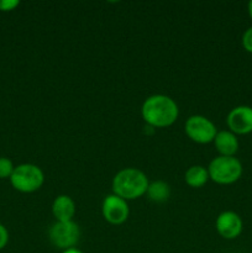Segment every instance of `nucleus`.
<instances>
[{
  "label": "nucleus",
  "mask_w": 252,
  "mask_h": 253,
  "mask_svg": "<svg viewBox=\"0 0 252 253\" xmlns=\"http://www.w3.org/2000/svg\"><path fill=\"white\" fill-rule=\"evenodd\" d=\"M141 114L148 126L163 128L175 123L179 115V109L172 98L163 94H156L146 99Z\"/></svg>",
  "instance_id": "obj_1"
},
{
  "label": "nucleus",
  "mask_w": 252,
  "mask_h": 253,
  "mask_svg": "<svg viewBox=\"0 0 252 253\" xmlns=\"http://www.w3.org/2000/svg\"><path fill=\"white\" fill-rule=\"evenodd\" d=\"M147 175L136 168H125L116 173L113 179V192L124 200H133L146 194L148 188Z\"/></svg>",
  "instance_id": "obj_2"
},
{
  "label": "nucleus",
  "mask_w": 252,
  "mask_h": 253,
  "mask_svg": "<svg viewBox=\"0 0 252 253\" xmlns=\"http://www.w3.org/2000/svg\"><path fill=\"white\" fill-rule=\"evenodd\" d=\"M209 178L221 185L237 182L242 174V165L237 158L219 156L210 162L208 167Z\"/></svg>",
  "instance_id": "obj_3"
},
{
  "label": "nucleus",
  "mask_w": 252,
  "mask_h": 253,
  "mask_svg": "<svg viewBox=\"0 0 252 253\" xmlns=\"http://www.w3.org/2000/svg\"><path fill=\"white\" fill-rule=\"evenodd\" d=\"M11 185L21 193H34L42 187L44 175L41 168L31 163H25L15 167L11 177Z\"/></svg>",
  "instance_id": "obj_4"
},
{
  "label": "nucleus",
  "mask_w": 252,
  "mask_h": 253,
  "mask_svg": "<svg viewBox=\"0 0 252 253\" xmlns=\"http://www.w3.org/2000/svg\"><path fill=\"white\" fill-rule=\"evenodd\" d=\"M79 237H81V231L78 225L74 221H57L49 229V240L52 245L63 251L74 249V246L78 244Z\"/></svg>",
  "instance_id": "obj_5"
},
{
  "label": "nucleus",
  "mask_w": 252,
  "mask_h": 253,
  "mask_svg": "<svg viewBox=\"0 0 252 253\" xmlns=\"http://www.w3.org/2000/svg\"><path fill=\"white\" fill-rule=\"evenodd\" d=\"M184 130L190 140L200 145L212 142L217 133L216 126L209 119L202 115L190 116L185 123Z\"/></svg>",
  "instance_id": "obj_6"
},
{
  "label": "nucleus",
  "mask_w": 252,
  "mask_h": 253,
  "mask_svg": "<svg viewBox=\"0 0 252 253\" xmlns=\"http://www.w3.org/2000/svg\"><path fill=\"white\" fill-rule=\"evenodd\" d=\"M101 210H103L104 219L111 225L124 224L130 214L127 202L115 194L108 195L104 199Z\"/></svg>",
  "instance_id": "obj_7"
},
{
  "label": "nucleus",
  "mask_w": 252,
  "mask_h": 253,
  "mask_svg": "<svg viewBox=\"0 0 252 253\" xmlns=\"http://www.w3.org/2000/svg\"><path fill=\"white\" fill-rule=\"evenodd\" d=\"M230 131L235 135H247L252 132V108L240 105L232 109L226 119Z\"/></svg>",
  "instance_id": "obj_8"
},
{
  "label": "nucleus",
  "mask_w": 252,
  "mask_h": 253,
  "mask_svg": "<svg viewBox=\"0 0 252 253\" xmlns=\"http://www.w3.org/2000/svg\"><path fill=\"white\" fill-rule=\"evenodd\" d=\"M215 226L220 236L226 240H234L242 232V220L236 212L224 211L217 216Z\"/></svg>",
  "instance_id": "obj_9"
},
{
  "label": "nucleus",
  "mask_w": 252,
  "mask_h": 253,
  "mask_svg": "<svg viewBox=\"0 0 252 253\" xmlns=\"http://www.w3.org/2000/svg\"><path fill=\"white\" fill-rule=\"evenodd\" d=\"M52 214L57 221H73L76 215V204L68 195H58L52 204Z\"/></svg>",
  "instance_id": "obj_10"
},
{
  "label": "nucleus",
  "mask_w": 252,
  "mask_h": 253,
  "mask_svg": "<svg viewBox=\"0 0 252 253\" xmlns=\"http://www.w3.org/2000/svg\"><path fill=\"white\" fill-rule=\"evenodd\" d=\"M214 145L220 156L235 157V153L239 151V140L231 131H220L214 138Z\"/></svg>",
  "instance_id": "obj_11"
},
{
  "label": "nucleus",
  "mask_w": 252,
  "mask_h": 253,
  "mask_svg": "<svg viewBox=\"0 0 252 253\" xmlns=\"http://www.w3.org/2000/svg\"><path fill=\"white\" fill-rule=\"evenodd\" d=\"M185 183L192 188H202L209 180V173L202 166H192L184 175Z\"/></svg>",
  "instance_id": "obj_12"
},
{
  "label": "nucleus",
  "mask_w": 252,
  "mask_h": 253,
  "mask_svg": "<svg viewBox=\"0 0 252 253\" xmlns=\"http://www.w3.org/2000/svg\"><path fill=\"white\" fill-rule=\"evenodd\" d=\"M146 194L148 195L150 200H152V202L165 203L170 197V187L168 183L163 182V180H156V182L148 184Z\"/></svg>",
  "instance_id": "obj_13"
},
{
  "label": "nucleus",
  "mask_w": 252,
  "mask_h": 253,
  "mask_svg": "<svg viewBox=\"0 0 252 253\" xmlns=\"http://www.w3.org/2000/svg\"><path fill=\"white\" fill-rule=\"evenodd\" d=\"M14 169V165H12V162L9 158L0 157V178H1V179L11 177Z\"/></svg>",
  "instance_id": "obj_14"
},
{
  "label": "nucleus",
  "mask_w": 252,
  "mask_h": 253,
  "mask_svg": "<svg viewBox=\"0 0 252 253\" xmlns=\"http://www.w3.org/2000/svg\"><path fill=\"white\" fill-rule=\"evenodd\" d=\"M242 46L247 52L252 53V26L245 31L244 36H242Z\"/></svg>",
  "instance_id": "obj_15"
},
{
  "label": "nucleus",
  "mask_w": 252,
  "mask_h": 253,
  "mask_svg": "<svg viewBox=\"0 0 252 253\" xmlns=\"http://www.w3.org/2000/svg\"><path fill=\"white\" fill-rule=\"evenodd\" d=\"M17 0H0V11H11L19 6Z\"/></svg>",
  "instance_id": "obj_16"
},
{
  "label": "nucleus",
  "mask_w": 252,
  "mask_h": 253,
  "mask_svg": "<svg viewBox=\"0 0 252 253\" xmlns=\"http://www.w3.org/2000/svg\"><path fill=\"white\" fill-rule=\"evenodd\" d=\"M9 241V232H7L6 227L4 225L0 224V250L4 249Z\"/></svg>",
  "instance_id": "obj_17"
},
{
  "label": "nucleus",
  "mask_w": 252,
  "mask_h": 253,
  "mask_svg": "<svg viewBox=\"0 0 252 253\" xmlns=\"http://www.w3.org/2000/svg\"><path fill=\"white\" fill-rule=\"evenodd\" d=\"M62 253H83V252H81L77 249H69V250H66V251H63Z\"/></svg>",
  "instance_id": "obj_18"
},
{
  "label": "nucleus",
  "mask_w": 252,
  "mask_h": 253,
  "mask_svg": "<svg viewBox=\"0 0 252 253\" xmlns=\"http://www.w3.org/2000/svg\"><path fill=\"white\" fill-rule=\"evenodd\" d=\"M249 14H250V16H251V19H252V0L249 2Z\"/></svg>",
  "instance_id": "obj_19"
}]
</instances>
